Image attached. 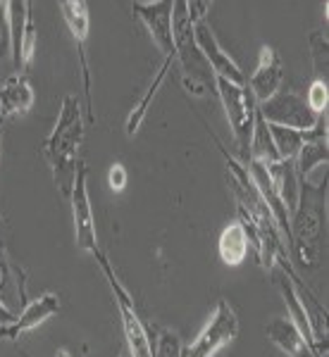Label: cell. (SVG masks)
Returning a JSON list of instances; mask_svg holds the SVG:
<instances>
[{"mask_svg":"<svg viewBox=\"0 0 329 357\" xmlns=\"http://www.w3.org/2000/svg\"><path fill=\"white\" fill-rule=\"evenodd\" d=\"M217 148L224 158V165H227L229 183H232L236 210H239V222L244 224L248 241H251V252H256L258 262H261L268 272L282 260L291 262V252H288L284 238H282L279 227H277L268 205L263 203L261 193L253 186L246 165H241L239 160L227 155V151H224V146L219 141H217Z\"/></svg>","mask_w":329,"mask_h":357,"instance_id":"cell-1","label":"cell"},{"mask_svg":"<svg viewBox=\"0 0 329 357\" xmlns=\"http://www.w3.org/2000/svg\"><path fill=\"white\" fill-rule=\"evenodd\" d=\"M84 141V110L77 96H65L57 122L43 143V158L48 160L53 181L65 198H69L79 169V148Z\"/></svg>","mask_w":329,"mask_h":357,"instance_id":"cell-2","label":"cell"},{"mask_svg":"<svg viewBox=\"0 0 329 357\" xmlns=\"http://www.w3.org/2000/svg\"><path fill=\"white\" fill-rule=\"evenodd\" d=\"M193 22L187 13V0L172 3V38H175V60L182 65V84L189 96L205 98L217 96V79L193 36Z\"/></svg>","mask_w":329,"mask_h":357,"instance_id":"cell-3","label":"cell"},{"mask_svg":"<svg viewBox=\"0 0 329 357\" xmlns=\"http://www.w3.org/2000/svg\"><path fill=\"white\" fill-rule=\"evenodd\" d=\"M322 241V205L310 195L305 186H301V200L296 212L291 215V255L303 267H315L320 262Z\"/></svg>","mask_w":329,"mask_h":357,"instance_id":"cell-4","label":"cell"},{"mask_svg":"<svg viewBox=\"0 0 329 357\" xmlns=\"http://www.w3.org/2000/svg\"><path fill=\"white\" fill-rule=\"evenodd\" d=\"M98 264H101L103 274L108 279V286L115 296V305L119 310V319H122V329H124V338H126V350H129L131 357H153V338L148 336V329L143 326L141 317H138V310L134 301H131L129 291L122 286V281L117 279L112 264H110L105 252H98L96 255Z\"/></svg>","mask_w":329,"mask_h":357,"instance_id":"cell-5","label":"cell"},{"mask_svg":"<svg viewBox=\"0 0 329 357\" xmlns=\"http://www.w3.org/2000/svg\"><path fill=\"white\" fill-rule=\"evenodd\" d=\"M236 336H239V317H236L229 301L222 298L203 326V331L193 338V343H189L182 350V357H215L217 350L229 345Z\"/></svg>","mask_w":329,"mask_h":357,"instance_id":"cell-6","label":"cell"},{"mask_svg":"<svg viewBox=\"0 0 329 357\" xmlns=\"http://www.w3.org/2000/svg\"><path fill=\"white\" fill-rule=\"evenodd\" d=\"M217 98L227 114V122L232 126V134L239 143V148L248 153V143H251L253 124H256L258 102L253 100L251 91L246 86L229 84L224 79H217Z\"/></svg>","mask_w":329,"mask_h":357,"instance_id":"cell-7","label":"cell"},{"mask_svg":"<svg viewBox=\"0 0 329 357\" xmlns=\"http://www.w3.org/2000/svg\"><path fill=\"white\" fill-rule=\"evenodd\" d=\"M258 112L263 114V119L268 124L284 126V129L293 131H310L315 129L320 117L310 110L303 96H298L296 91H279L270 100H265L258 105Z\"/></svg>","mask_w":329,"mask_h":357,"instance_id":"cell-8","label":"cell"},{"mask_svg":"<svg viewBox=\"0 0 329 357\" xmlns=\"http://www.w3.org/2000/svg\"><path fill=\"white\" fill-rule=\"evenodd\" d=\"M60 15L65 20L67 29L72 31L74 41H77V53H79V65H82V79H84V96H86V119L91 124H96V112H94V96H91V67H89V3L84 0H62Z\"/></svg>","mask_w":329,"mask_h":357,"instance_id":"cell-9","label":"cell"},{"mask_svg":"<svg viewBox=\"0 0 329 357\" xmlns=\"http://www.w3.org/2000/svg\"><path fill=\"white\" fill-rule=\"evenodd\" d=\"M86 178H89V169H86L84 165H79L72 193H69V205H72L74 241H77V248H82L84 252H91V255L96 257L98 252H101V248H98L96 217H94V207H91Z\"/></svg>","mask_w":329,"mask_h":357,"instance_id":"cell-10","label":"cell"},{"mask_svg":"<svg viewBox=\"0 0 329 357\" xmlns=\"http://www.w3.org/2000/svg\"><path fill=\"white\" fill-rule=\"evenodd\" d=\"M193 36H196V43H198V50L203 53L205 62L210 65L212 74L215 79H224L229 84H236V86H246V74L241 72V67L234 62V57L222 48V43L217 41L215 31L212 26L205 22H198L193 26Z\"/></svg>","mask_w":329,"mask_h":357,"instance_id":"cell-11","label":"cell"},{"mask_svg":"<svg viewBox=\"0 0 329 357\" xmlns=\"http://www.w3.org/2000/svg\"><path fill=\"white\" fill-rule=\"evenodd\" d=\"M134 15L148 29L153 43L165 57L175 55V38H172V3L170 0H136L131 5Z\"/></svg>","mask_w":329,"mask_h":357,"instance_id":"cell-12","label":"cell"},{"mask_svg":"<svg viewBox=\"0 0 329 357\" xmlns=\"http://www.w3.org/2000/svg\"><path fill=\"white\" fill-rule=\"evenodd\" d=\"M282 82H284V65H282L279 53L272 45H263L258 65L251 77L246 79V89L251 91L253 100L261 105V102L270 100L275 93H279Z\"/></svg>","mask_w":329,"mask_h":357,"instance_id":"cell-13","label":"cell"},{"mask_svg":"<svg viewBox=\"0 0 329 357\" xmlns=\"http://www.w3.org/2000/svg\"><path fill=\"white\" fill-rule=\"evenodd\" d=\"M60 312V298L55 293H43L36 301L27 303L22 307V312L17 314V319L8 326H0V338H8V341H17L24 333L38 329L43 321H48L50 317Z\"/></svg>","mask_w":329,"mask_h":357,"instance_id":"cell-14","label":"cell"},{"mask_svg":"<svg viewBox=\"0 0 329 357\" xmlns=\"http://www.w3.org/2000/svg\"><path fill=\"white\" fill-rule=\"evenodd\" d=\"M34 89L29 84L27 74H13L0 86V119L22 117L34 107Z\"/></svg>","mask_w":329,"mask_h":357,"instance_id":"cell-15","label":"cell"},{"mask_svg":"<svg viewBox=\"0 0 329 357\" xmlns=\"http://www.w3.org/2000/svg\"><path fill=\"white\" fill-rule=\"evenodd\" d=\"M270 174V181H272L277 195L284 203L288 215H293L298 207V200H301V176L296 172V162L293 160H277V162L265 167Z\"/></svg>","mask_w":329,"mask_h":357,"instance_id":"cell-16","label":"cell"},{"mask_svg":"<svg viewBox=\"0 0 329 357\" xmlns=\"http://www.w3.org/2000/svg\"><path fill=\"white\" fill-rule=\"evenodd\" d=\"M27 286L22 269H17L10 260L8 250L0 245V303L13 314H20V307H24Z\"/></svg>","mask_w":329,"mask_h":357,"instance_id":"cell-17","label":"cell"},{"mask_svg":"<svg viewBox=\"0 0 329 357\" xmlns=\"http://www.w3.org/2000/svg\"><path fill=\"white\" fill-rule=\"evenodd\" d=\"M265 333L288 357H315L310 345L301 336V331L293 326V321L288 317H275V319H270V324L265 326Z\"/></svg>","mask_w":329,"mask_h":357,"instance_id":"cell-18","label":"cell"},{"mask_svg":"<svg viewBox=\"0 0 329 357\" xmlns=\"http://www.w3.org/2000/svg\"><path fill=\"white\" fill-rule=\"evenodd\" d=\"M172 65H175V55H172V57H165L163 65L155 69V74H153L151 84H148V89L143 91V96H141V98H138V102L134 105V110L129 112V117H126V124H124L126 136H129V138H134V136L138 134V129H141V124L146 122V114H148V110H151L153 98L158 96L160 86L165 84L167 72L172 69Z\"/></svg>","mask_w":329,"mask_h":357,"instance_id":"cell-19","label":"cell"},{"mask_svg":"<svg viewBox=\"0 0 329 357\" xmlns=\"http://www.w3.org/2000/svg\"><path fill=\"white\" fill-rule=\"evenodd\" d=\"M217 252H219V260L227 264V267H239L241 262H246L248 252H251V241H248L244 224L239 220L222 229L217 241Z\"/></svg>","mask_w":329,"mask_h":357,"instance_id":"cell-20","label":"cell"},{"mask_svg":"<svg viewBox=\"0 0 329 357\" xmlns=\"http://www.w3.org/2000/svg\"><path fill=\"white\" fill-rule=\"evenodd\" d=\"M248 162H258L263 167L272 165L279 160V155L275 151L272 136H270V124L263 119V114H256V124H253V134H251V143H248V153H246Z\"/></svg>","mask_w":329,"mask_h":357,"instance_id":"cell-21","label":"cell"},{"mask_svg":"<svg viewBox=\"0 0 329 357\" xmlns=\"http://www.w3.org/2000/svg\"><path fill=\"white\" fill-rule=\"evenodd\" d=\"M270 136H272L275 151L279 160H296L303 148V131L284 129V126L270 124Z\"/></svg>","mask_w":329,"mask_h":357,"instance_id":"cell-22","label":"cell"},{"mask_svg":"<svg viewBox=\"0 0 329 357\" xmlns=\"http://www.w3.org/2000/svg\"><path fill=\"white\" fill-rule=\"evenodd\" d=\"M310 50H313V67H315V79L320 82H327V50H329V41H327V31H313L310 33Z\"/></svg>","mask_w":329,"mask_h":357,"instance_id":"cell-23","label":"cell"},{"mask_svg":"<svg viewBox=\"0 0 329 357\" xmlns=\"http://www.w3.org/2000/svg\"><path fill=\"white\" fill-rule=\"evenodd\" d=\"M303 98H305L308 107L317 114V117L327 114V105H329V86H327V82L313 79V84L308 86V93H305Z\"/></svg>","mask_w":329,"mask_h":357,"instance_id":"cell-24","label":"cell"},{"mask_svg":"<svg viewBox=\"0 0 329 357\" xmlns=\"http://www.w3.org/2000/svg\"><path fill=\"white\" fill-rule=\"evenodd\" d=\"M182 341L175 331L163 329L158 336V343L153 345V357H182Z\"/></svg>","mask_w":329,"mask_h":357,"instance_id":"cell-25","label":"cell"},{"mask_svg":"<svg viewBox=\"0 0 329 357\" xmlns=\"http://www.w3.org/2000/svg\"><path fill=\"white\" fill-rule=\"evenodd\" d=\"M8 8H10V0H3L0 3V57L13 55V41H10V20H8Z\"/></svg>","mask_w":329,"mask_h":357,"instance_id":"cell-26","label":"cell"},{"mask_svg":"<svg viewBox=\"0 0 329 357\" xmlns=\"http://www.w3.org/2000/svg\"><path fill=\"white\" fill-rule=\"evenodd\" d=\"M126 181H129V174H126L124 165L115 162L108 172V186L112 188L115 193H122L126 188Z\"/></svg>","mask_w":329,"mask_h":357,"instance_id":"cell-27","label":"cell"},{"mask_svg":"<svg viewBox=\"0 0 329 357\" xmlns=\"http://www.w3.org/2000/svg\"><path fill=\"white\" fill-rule=\"evenodd\" d=\"M212 3H205V0H191V3H187V13L191 17L193 24H198V22H205V15L210 13Z\"/></svg>","mask_w":329,"mask_h":357,"instance_id":"cell-28","label":"cell"},{"mask_svg":"<svg viewBox=\"0 0 329 357\" xmlns=\"http://www.w3.org/2000/svg\"><path fill=\"white\" fill-rule=\"evenodd\" d=\"M15 319H17V314H13L8 307H5L3 303H0V326H8V324H13Z\"/></svg>","mask_w":329,"mask_h":357,"instance_id":"cell-29","label":"cell"},{"mask_svg":"<svg viewBox=\"0 0 329 357\" xmlns=\"http://www.w3.org/2000/svg\"><path fill=\"white\" fill-rule=\"evenodd\" d=\"M55 357H72V355H69V350H67V348H60V350L55 353Z\"/></svg>","mask_w":329,"mask_h":357,"instance_id":"cell-30","label":"cell"},{"mask_svg":"<svg viewBox=\"0 0 329 357\" xmlns=\"http://www.w3.org/2000/svg\"><path fill=\"white\" fill-rule=\"evenodd\" d=\"M119 357H131V355H129V350H126V353H122V355H119Z\"/></svg>","mask_w":329,"mask_h":357,"instance_id":"cell-31","label":"cell"}]
</instances>
